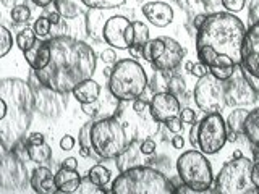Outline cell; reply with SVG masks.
I'll list each match as a JSON object with an SVG mask.
<instances>
[{"label": "cell", "mask_w": 259, "mask_h": 194, "mask_svg": "<svg viewBox=\"0 0 259 194\" xmlns=\"http://www.w3.org/2000/svg\"><path fill=\"white\" fill-rule=\"evenodd\" d=\"M246 28L233 13L207 15L196 34V54L209 73L219 79H229L241 62V45Z\"/></svg>", "instance_id": "cell-1"}, {"label": "cell", "mask_w": 259, "mask_h": 194, "mask_svg": "<svg viewBox=\"0 0 259 194\" xmlns=\"http://www.w3.org/2000/svg\"><path fill=\"white\" fill-rule=\"evenodd\" d=\"M49 44L51 60L47 67L34 71L44 86L70 94L79 83L93 78L97 59L88 42L68 34H57L49 39Z\"/></svg>", "instance_id": "cell-2"}, {"label": "cell", "mask_w": 259, "mask_h": 194, "mask_svg": "<svg viewBox=\"0 0 259 194\" xmlns=\"http://www.w3.org/2000/svg\"><path fill=\"white\" fill-rule=\"evenodd\" d=\"M34 95L28 81L21 78H0V146L13 151L31 126Z\"/></svg>", "instance_id": "cell-3"}, {"label": "cell", "mask_w": 259, "mask_h": 194, "mask_svg": "<svg viewBox=\"0 0 259 194\" xmlns=\"http://www.w3.org/2000/svg\"><path fill=\"white\" fill-rule=\"evenodd\" d=\"M110 192L113 194H172L175 186L156 168L135 165L130 167L113 180Z\"/></svg>", "instance_id": "cell-4"}, {"label": "cell", "mask_w": 259, "mask_h": 194, "mask_svg": "<svg viewBox=\"0 0 259 194\" xmlns=\"http://www.w3.org/2000/svg\"><path fill=\"white\" fill-rule=\"evenodd\" d=\"M107 86L120 102H133L141 97L148 87V75L133 59L117 60L110 71Z\"/></svg>", "instance_id": "cell-5"}, {"label": "cell", "mask_w": 259, "mask_h": 194, "mask_svg": "<svg viewBox=\"0 0 259 194\" xmlns=\"http://www.w3.org/2000/svg\"><path fill=\"white\" fill-rule=\"evenodd\" d=\"M91 142L99 160L117 159L130 146V136L115 117L93 121Z\"/></svg>", "instance_id": "cell-6"}, {"label": "cell", "mask_w": 259, "mask_h": 194, "mask_svg": "<svg viewBox=\"0 0 259 194\" xmlns=\"http://www.w3.org/2000/svg\"><path fill=\"white\" fill-rule=\"evenodd\" d=\"M177 172L183 184L193 189V192L209 191L212 186L214 175L206 156L199 151H186L177 159Z\"/></svg>", "instance_id": "cell-7"}, {"label": "cell", "mask_w": 259, "mask_h": 194, "mask_svg": "<svg viewBox=\"0 0 259 194\" xmlns=\"http://www.w3.org/2000/svg\"><path fill=\"white\" fill-rule=\"evenodd\" d=\"M251 167L253 160L240 156L225 162L215 178V191L222 194H245L254 192V186L251 183Z\"/></svg>", "instance_id": "cell-8"}, {"label": "cell", "mask_w": 259, "mask_h": 194, "mask_svg": "<svg viewBox=\"0 0 259 194\" xmlns=\"http://www.w3.org/2000/svg\"><path fill=\"white\" fill-rule=\"evenodd\" d=\"M29 86L34 95V110L47 120H57L67 109V94L57 92L37 79L34 70L29 75Z\"/></svg>", "instance_id": "cell-9"}, {"label": "cell", "mask_w": 259, "mask_h": 194, "mask_svg": "<svg viewBox=\"0 0 259 194\" xmlns=\"http://www.w3.org/2000/svg\"><path fill=\"white\" fill-rule=\"evenodd\" d=\"M29 184L28 168L16 151H7L0 156V191L21 192Z\"/></svg>", "instance_id": "cell-10"}, {"label": "cell", "mask_w": 259, "mask_h": 194, "mask_svg": "<svg viewBox=\"0 0 259 194\" xmlns=\"http://www.w3.org/2000/svg\"><path fill=\"white\" fill-rule=\"evenodd\" d=\"M227 142V125L222 113H206L198 121V149L202 154H217Z\"/></svg>", "instance_id": "cell-11"}, {"label": "cell", "mask_w": 259, "mask_h": 194, "mask_svg": "<svg viewBox=\"0 0 259 194\" xmlns=\"http://www.w3.org/2000/svg\"><path fill=\"white\" fill-rule=\"evenodd\" d=\"M194 102L204 113H222L227 107L224 81L215 78L212 73L199 78L198 84L194 86Z\"/></svg>", "instance_id": "cell-12"}, {"label": "cell", "mask_w": 259, "mask_h": 194, "mask_svg": "<svg viewBox=\"0 0 259 194\" xmlns=\"http://www.w3.org/2000/svg\"><path fill=\"white\" fill-rule=\"evenodd\" d=\"M225 89V102L227 107L238 109V107H248V105L256 104L259 92L249 84L246 76L243 75L240 65L237 70L233 71V75L224 81Z\"/></svg>", "instance_id": "cell-13"}, {"label": "cell", "mask_w": 259, "mask_h": 194, "mask_svg": "<svg viewBox=\"0 0 259 194\" xmlns=\"http://www.w3.org/2000/svg\"><path fill=\"white\" fill-rule=\"evenodd\" d=\"M240 67L251 76L259 79V20L251 24L245 32Z\"/></svg>", "instance_id": "cell-14"}, {"label": "cell", "mask_w": 259, "mask_h": 194, "mask_svg": "<svg viewBox=\"0 0 259 194\" xmlns=\"http://www.w3.org/2000/svg\"><path fill=\"white\" fill-rule=\"evenodd\" d=\"M120 109V101L112 94L109 86H101V92L97 95V99L89 104H81V110L84 115H88L91 120H104L115 117V113Z\"/></svg>", "instance_id": "cell-15"}, {"label": "cell", "mask_w": 259, "mask_h": 194, "mask_svg": "<svg viewBox=\"0 0 259 194\" xmlns=\"http://www.w3.org/2000/svg\"><path fill=\"white\" fill-rule=\"evenodd\" d=\"M130 21L128 18L121 15L110 16L109 20H105L104 29H102V37L112 48H120V51H126L130 47L126 40V32L130 29Z\"/></svg>", "instance_id": "cell-16"}, {"label": "cell", "mask_w": 259, "mask_h": 194, "mask_svg": "<svg viewBox=\"0 0 259 194\" xmlns=\"http://www.w3.org/2000/svg\"><path fill=\"white\" fill-rule=\"evenodd\" d=\"M180 101L178 97L170 94V92H157L152 94V99L149 102V112L151 117L159 121V123H164V121L170 117H177L180 115Z\"/></svg>", "instance_id": "cell-17"}, {"label": "cell", "mask_w": 259, "mask_h": 194, "mask_svg": "<svg viewBox=\"0 0 259 194\" xmlns=\"http://www.w3.org/2000/svg\"><path fill=\"white\" fill-rule=\"evenodd\" d=\"M165 40V48L156 60L151 65L154 70H160V71H174L182 65V60L185 57V48L182 47L180 42H177L172 37H164Z\"/></svg>", "instance_id": "cell-18"}, {"label": "cell", "mask_w": 259, "mask_h": 194, "mask_svg": "<svg viewBox=\"0 0 259 194\" xmlns=\"http://www.w3.org/2000/svg\"><path fill=\"white\" fill-rule=\"evenodd\" d=\"M144 18L156 28H165L174 21V10L165 2H149L141 7Z\"/></svg>", "instance_id": "cell-19"}, {"label": "cell", "mask_w": 259, "mask_h": 194, "mask_svg": "<svg viewBox=\"0 0 259 194\" xmlns=\"http://www.w3.org/2000/svg\"><path fill=\"white\" fill-rule=\"evenodd\" d=\"M31 70H42L51 60V44L49 40H36L34 45L23 52Z\"/></svg>", "instance_id": "cell-20"}, {"label": "cell", "mask_w": 259, "mask_h": 194, "mask_svg": "<svg viewBox=\"0 0 259 194\" xmlns=\"http://www.w3.org/2000/svg\"><path fill=\"white\" fill-rule=\"evenodd\" d=\"M54 180H55L59 192H76L78 186L81 183V175L78 173L76 168L62 167L59 172L54 175Z\"/></svg>", "instance_id": "cell-21"}, {"label": "cell", "mask_w": 259, "mask_h": 194, "mask_svg": "<svg viewBox=\"0 0 259 194\" xmlns=\"http://www.w3.org/2000/svg\"><path fill=\"white\" fill-rule=\"evenodd\" d=\"M101 92V84L96 83L93 78H89L83 83H79L75 89L71 91L73 97L79 102V104H89L97 99V95Z\"/></svg>", "instance_id": "cell-22"}, {"label": "cell", "mask_w": 259, "mask_h": 194, "mask_svg": "<svg viewBox=\"0 0 259 194\" xmlns=\"http://www.w3.org/2000/svg\"><path fill=\"white\" fill-rule=\"evenodd\" d=\"M248 115L246 107H238L235 109L229 118H227L225 125H227V139L235 141L238 136L243 134V125H245V118Z\"/></svg>", "instance_id": "cell-23"}, {"label": "cell", "mask_w": 259, "mask_h": 194, "mask_svg": "<svg viewBox=\"0 0 259 194\" xmlns=\"http://www.w3.org/2000/svg\"><path fill=\"white\" fill-rule=\"evenodd\" d=\"M54 7L65 20H76L89 10L81 0H54Z\"/></svg>", "instance_id": "cell-24"}, {"label": "cell", "mask_w": 259, "mask_h": 194, "mask_svg": "<svg viewBox=\"0 0 259 194\" xmlns=\"http://www.w3.org/2000/svg\"><path fill=\"white\" fill-rule=\"evenodd\" d=\"M243 136H246L253 146H259V107L248 112L243 125Z\"/></svg>", "instance_id": "cell-25"}, {"label": "cell", "mask_w": 259, "mask_h": 194, "mask_svg": "<svg viewBox=\"0 0 259 194\" xmlns=\"http://www.w3.org/2000/svg\"><path fill=\"white\" fill-rule=\"evenodd\" d=\"M93 121H86V123L81 126L79 134H78V142H79V154L81 157H93L96 160H99V157L96 156V152L93 149V142H91V126Z\"/></svg>", "instance_id": "cell-26"}, {"label": "cell", "mask_w": 259, "mask_h": 194, "mask_svg": "<svg viewBox=\"0 0 259 194\" xmlns=\"http://www.w3.org/2000/svg\"><path fill=\"white\" fill-rule=\"evenodd\" d=\"M24 141V139H23ZM26 146V152H28V159L34 164H46V162L51 160L52 157V149L47 142H40V144H28L24 141Z\"/></svg>", "instance_id": "cell-27"}, {"label": "cell", "mask_w": 259, "mask_h": 194, "mask_svg": "<svg viewBox=\"0 0 259 194\" xmlns=\"http://www.w3.org/2000/svg\"><path fill=\"white\" fill-rule=\"evenodd\" d=\"M101 12L102 10H93L89 8L86 12V29H88V34L94 37L96 40H104L102 37V29H104V24L105 21L101 20Z\"/></svg>", "instance_id": "cell-28"}, {"label": "cell", "mask_w": 259, "mask_h": 194, "mask_svg": "<svg viewBox=\"0 0 259 194\" xmlns=\"http://www.w3.org/2000/svg\"><path fill=\"white\" fill-rule=\"evenodd\" d=\"M164 48H165L164 37L149 39L148 42H146L141 47V59L146 60V62H149V63H152L162 52H164Z\"/></svg>", "instance_id": "cell-29"}, {"label": "cell", "mask_w": 259, "mask_h": 194, "mask_svg": "<svg viewBox=\"0 0 259 194\" xmlns=\"http://www.w3.org/2000/svg\"><path fill=\"white\" fill-rule=\"evenodd\" d=\"M138 149H135L133 142H130L128 148L120 154V156L115 159L117 160V167L120 172L130 168V167H135V165H140V157H138Z\"/></svg>", "instance_id": "cell-30"}, {"label": "cell", "mask_w": 259, "mask_h": 194, "mask_svg": "<svg viewBox=\"0 0 259 194\" xmlns=\"http://www.w3.org/2000/svg\"><path fill=\"white\" fill-rule=\"evenodd\" d=\"M149 40V28L143 21H132V45L141 48Z\"/></svg>", "instance_id": "cell-31"}, {"label": "cell", "mask_w": 259, "mask_h": 194, "mask_svg": "<svg viewBox=\"0 0 259 194\" xmlns=\"http://www.w3.org/2000/svg\"><path fill=\"white\" fill-rule=\"evenodd\" d=\"M168 78H170V71H160V70L154 71V76L151 78V81L148 79V87L152 91V94L167 92Z\"/></svg>", "instance_id": "cell-32"}, {"label": "cell", "mask_w": 259, "mask_h": 194, "mask_svg": "<svg viewBox=\"0 0 259 194\" xmlns=\"http://www.w3.org/2000/svg\"><path fill=\"white\" fill-rule=\"evenodd\" d=\"M88 176L89 180H91L94 184L101 186V188H104V186H107L109 181H110V170L107 167H104L101 164H96L94 167H91V170L88 172Z\"/></svg>", "instance_id": "cell-33"}, {"label": "cell", "mask_w": 259, "mask_h": 194, "mask_svg": "<svg viewBox=\"0 0 259 194\" xmlns=\"http://www.w3.org/2000/svg\"><path fill=\"white\" fill-rule=\"evenodd\" d=\"M49 176H54L51 168L42 167V165L36 167V168H34V172H32L31 176H29V184H31L32 191H34V192H39V194H42V191H40V184H42V181L46 180V178H49Z\"/></svg>", "instance_id": "cell-34"}, {"label": "cell", "mask_w": 259, "mask_h": 194, "mask_svg": "<svg viewBox=\"0 0 259 194\" xmlns=\"http://www.w3.org/2000/svg\"><path fill=\"white\" fill-rule=\"evenodd\" d=\"M36 40H37V36H36L34 29L26 26L24 29H21L18 34H16L15 42H16V45L20 47V51L24 52V51H28V48H31L32 45H34Z\"/></svg>", "instance_id": "cell-35"}, {"label": "cell", "mask_w": 259, "mask_h": 194, "mask_svg": "<svg viewBox=\"0 0 259 194\" xmlns=\"http://www.w3.org/2000/svg\"><path fill=\"white\" fill-rule=\"evenodd\" d=\"M88 8L93 10H113L126 4V0H81Z\"/></svg>", "instance_id": "cell-36"}, {"label": "cell", "mask_w": 259, "mask_h": 194, "mask_svg": "<svg viewBox=\"0 0 259 194\" xmlns=\"http://www.w3.org/2000/svg\"><path fill=\"white\" fill-rule=\"evenodd\" d=\"M12 47H13L12 32L8 31L4 24H0V59H4V57L12 51Z\"/></svg>", "instance_id": "cell-37"}, {"label": "cell", "mask_w": 259, "mask_h": 194, "mask_svg": "<svg viewBox=\"0 0 259 194\" xmlns=\"http://www.w3.org/2000/svg\"><path fill=\"white\" fill-rule=\"evenodd\" d=\"M10 16H12V21L20 23V24H26L31 18V10L26 5H15L10 10Z\"/></svg>", "instance_id": "cell-38"}, {"label": "cell", "mask_w": 259, "mask_h": 194, "mask_svg": "<svg viewBox=\"0 0 259 194\" xmlns=\"http://www.w3.org/2000/svg\"><path fill=\"white\" fill-rule=\"evenodd\" d=\"M186 91V84H185V79L178 75H170L168 78V87H167V92L174 94L177 97L183 95Z\"/></svg>", "instance_id": "cell-39"}, {"label": "cell", "mask_w": 259, "mask_h": 194, "mask_svg": "<svg viewBox=\"0 0 259 194\" xmlns=\"http://www.w3.org/2000/svg\"><path fill=\"white\" fill-rule=\"evenodd\" d=\"M32 29H34L36 36L37 37H46L51 34V29H52V23L49 21V18L44 15V16H39V18L34 21V26H32Z\"/></svg>", "instance_id": "cell-40"}, {"label": "cell", "mask_w": 259, "mask_h": 194, "mask_svg": "<svg viewBox=\"0 0 259 194\" xmlns=\"http://www.w3.org/2000/svg\"><path fill=\"white\" fill-rule=\"evenodd\" d=\"M76 192H81V194H102V192H105V189L101 188V186L94 184L91 180H89V176H86V178H81V183L78 186Z\"/></svg>", "instance_id": "cell-41"}, {"label": "cell", "mask_w": 259, "mask_h": 194, "mask_svg": "<svg viewBox=\"0 0 259 194\" xmlns=\"http://www.w3.org/2000/svg\"><path fill=\"white\" fill-rule=\"evenodd\" d=\"M164 125L167 126V129L168 131H172L174 134H177V133H182V129H183V121H182V118L180 117H170V118H167L165 121H164Z\"/></svg>", "instance_id": "cell-42"}, {"label": "cell", "mask_w": 259, "mask_h": 194, "mask_svg": "<svg viewBox=\"0 0 259 194\" xmlns=\"http://www.w3.org/2000/svg\"><path fill=\"white\" fill-rule=\"evenodd\" d=\"M246 0H222V5L229 10L230 13H238L245 8Z\"/></svg>", "instance_id": "cell-43"}, {"label": "cell", "mask_w": 259, "mask_h": 194, "mask_svg": "<svg viewBox=\"0 0 259 194\" xmlns=\"http://www.w3.org/2000/svg\"><path fill=\"white\" fill-rule=\"evenodd\" d=\"M178 117L182 118L183 123H194V121H196V112L190 107H185L180 110V115Z\"/></svg>", "instance_id": "cell-44"}, {"label": "cell", "mask_w": 259, "mask_h": 194, "mask_svg": "<svg viewBox=\"0 0 259 194\" xmlns=\"http://www.w3.org/2000/svg\"><path fill=\"white\" fill-rule=\"evenodd\" d=\"M140 152L143 156H151V154L156 152V142L152 139H144L141 144H140Z\"/></svg>", "instance_id": "cell-45"}, {"label": "cell", "mask_w": 259, "mask_h": 194, "mask_svg": "<svg viewBox=\"0 0 259 194\" xmlns=\"http://www.w3.org/2000/svg\"><path fill=\"white\" fill-rule=\"evenodd\" d=\"M101 60L104 63H109V65L115 63L117 62V54H115V51H113V48H105V51L101 52Z\"/></svg>", "instance_id": "cell-46"}, {"label": "cell", "mask_w": 259, "mask_h": 194, "mask_svg": "<svg viewBox=\"0 0 259 194\" xmlns=\"http://www.w3.org/2000/svg\"><path fill=\"white\" fill-rule=\"evenodd\" d=\"M190 73H191L193 76H196V78L199 79V78H202V76H206V75H207V73H209V68L206 67L204 63H201V62H199V63H194V67H193V70H191Z\"/></svg>", "instance_id": "cell-47"}, {"label": "cell", "mask_w": 259, "mask_h": 194, "mask_svg": "<svg viewBox=\"0 0 259 194\" xmlns=\"http://www.w3.org/2000/svg\"><path fill=\"white\" fill-rule=\"evenodd\" d=\"M178 4L183 5L185 10H191V8H202L204 0H178Z\"/></svg>", "instance_id": "cell-48"}, {"label": "cell", "mask_w": 259, "mask_h": 194, "mask_svg": "<svg viewBox=\"0 0 259 194\" xmlns=\"http://www.w3.org/2000/svg\"><path fill=\"white\" fill-rule=\"evenodd\" d=\"M75 148V137L70 136V134H65L62 139H60V149L63 151H71Z\"/></svg>", "instance_id": "cell-49"}, {"label": "cell", "mask_w": 259, "mask_h": 194, "mask_svg": "<svg viewBox=\"0 0 259 194\" xmlns=\"http://www.w3.org/2000/svg\"><path fill=\"white\" fill-rule=\"evenodd\" d=\"M251 183L254 188H259V160H254L251 167Z\"/></svg>", "instance_id": "cell-50"}, {"label": "cell", "mask_w": 259, "mask_h": 194, "mask_svg": "<svg viewBox=\"0 0 259 194\" xmlns=\"http://www.w3.org/2000/svg\"><path fill=\"white\" fill-rule=\"evenodd\" d=\"M46 16L49 18V21L52 23V26H59V24L62 23V20H63V16L59 13V10H57V8H55V10H52V12H49Z\"/></svg>", "instance_id": "cell-51"}, {"label": "cell", "mask_w": 259, "mask_h": 194, "mask_svg": "<svg viewBox=\"0 0 259 194\" xmlns=\"http://www.w3.org/2000/svg\"><path fill=\"white\" fill-rule=\"evenodd\" d=\"M24 141H26L28 144H40V142H46L42 133H31L28 137H24Z\"/></svg>", "instance_id": "cell-52"}, {"label": "cell", "mask_w": 259, "mask_h": 194, "mask_svg": "<svg viewBox=\"0 0 259 194\" xmlns=\"http://www.w3.org/2000/svg\"><path fill=\"white\" fill-rule=\"evenodd\" d=\"M146 101L143 99V97H138V99L133 101V110L138 113V115H143V112L146 110Z\"/></svg>", "instance_id": "cell-53"}, {"label": "cell", "mask_w": 259, "mask_h": 194, "mask_svg": "<svg viewBox=\"0 0 259 194\" xmlns=\"http://www.w3.org/2000/svg\"><path fill=\"white\" fill-rule=\"evenodd\" d=\"M190 142L193 148H198V123L194 121V125L190 129Z\"/></svg>", "instance_id": "cell-54"}, {"label": "cell", "mask_w": 259, "mask_h": 194, "mask_svg": "<svg viewBox=\"0 0 259 194\" xmlns=\"http://www.w3.org/2000/svg\"><path fill=\"white\" fill-rule=\"evenodd\" d=\"M206 16H207V15H204V13H198L196 16H194V20H193V26H194V29L198 31V29L202 26V23H204Z\"/></svg>", "instance_id": "cell-55"}, {"label": "cell", "mask_w": 259, "mask_h": 194, "mask_svg": "<svg viewBox=\"0 0 259 194\" xmlns=\"http://www.w3.org/2000/svg\"><path fill=\"white\" fill-rule=\"evenodd\" d=\"M172 146H174L175 149H183L185 139H183V136H180V133H177V136L172 137Z\"/></svg>", "instance_id": "cell-56"}, {"label": "cell", "mask_w": 259, "mask_h": 194, "mask_svg": "<svg viewBox=\"0 0 259 194\" xmlns=\"http://www.w3.org/2000/svg\"><path fill=\"white\" fill-rule=\"evenodd\" d=\"M62 167H65V168H78V160L75 157H68V159L63 160Z\"/></svg>", "instance_id": "cell-57"}, {"label": "cell", "mask_w": 259, "mask_h": 194, "mask_svg": "<svg viewBox=\"0 0 259 194\" xmlns=\"http://www.w3.org/2000/svg\"><path fill=\"white\" fill-rule=\"evenodd\" d=\"M32 4H36L37 7H42V8H46V7H49L51 5L54 0H31Z\"/></svg>", "instance_id": "cell-58"}, {"label": "cell", "mask_w": 259, "mask_h": 194, "mask_svg": "<svg viewBox=\"0 0 259 194\" xmlns=\"http://www.w3.org/2000/svg\"><path fill=\"white\" fill-rule=\"evenodd\" d=\"M2 5L7 7V8H10V10H12V8L16 5V0H2Z\"/></svg>", "instance_id": "cell-59"}, {"label": "cell", "mask_w": 259, "mask_h": 194, "mask_svg": "<svg viewBox=\"0 0 259 194\" xmlns=\"http://www.w3.org/2000/svg\"><path fill=\"white\" fill-rule=\"evenodd\" d=\"M193 67H194V63H193V62H186V63H185L186 71H191V70H193Z\"/></svg>", "instance_id": "cell-60"}, {"label": "cell", "mask_w": 259, "mask_h": 194, "mask_svg": "<svg viewBox=\"0 0 259 194\" xmlns=\"http://www.w3.org/2000/svg\"><path fill=\"white\" fill-rule=\"evenodd\" d=\"M254 160H259V146H254Z\"/></svg>", "instance_id": "cell-61"}]
</instances>
